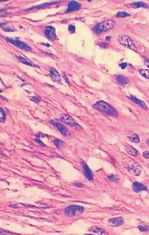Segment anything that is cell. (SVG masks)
Listing matches in <instances>:
<instances>
[{
  "label": "cell",
  "instance_id": "1",
  "mask_svg": "<svg viewBox=\"0 0 149 235\" xmlns=\"http://www.w3.org/2000/svg\"><path fill=\"white\" fill-rule=\"evenodd\" d=\"M93 107L96 110L103 113L114 117H117L118 116V112L116 109L105 101H98L93 105Z\"/></svg>",
  "mask_w": 149,
  "mask_h": 235
},
{
  "label": "cell",
  "instance_id": "2",
  "mask_svg": "<svg viewBox=\"0 0 149 235\" xmlns=\"http://www.w3.org/2000/svg\"><path fill=\"white\" fill-rule=\"evenodd\" d=\"M118 41L120 44L133 51H137L138 50L136 43L127 35L123 34L119 35L118 38Z\"/></svg>",
  "mask_w": 149,
  "mask_h": 235
},
{
  "label": "cell",
  "instance_id": "3",
  "mask_svg": "<svg viewBox=\"0 0 149 235\" xmlns=\"http://www.w3.org/2000/svg\"><path fill=\"white\" fill-rule=\"evenodd\" d=\"M114 26V22L111 20L105 21L97 24L94 28V31L96 34H101L111 29Z\"/></svg>",
  "mask_w": 149,
  "mask_h": 235
},
{
  "label": "cell",
  "instance_id": "4",
  "mask_svg": "<svg viewBox=\"0 0 149 235\" xmlns=\"http://www.w3.org/2000/svg\"><path fill=\"white\" fill-rule=\"evenodd\" d=\"M84 210V208L83 207L77 205H71L65 208L64 212L65 215L69 217H74L82 214Z\"/></svg>",
  "mask_w": 149,
  "mask_h": 235
},
{
  "label": "cell",
  "instance_id": "5",
  "mask_svg": "<svg viewBox=\"0 0 149 235\" xmlns=\"http://www.w3.org/2000/svg\"><path fill=\"white\" fill-rule=\"evenodd\" d=\"M60 120L64 123L69 125L72 128L78 129L81 128V126H80L77 123H76L71 116L66 113L61 115V116H60Z\"/></svg>",
  "mask_w": 149,
  "mask_h": 235
},
{
  "label": "cell",
  "instance_id": "6",
  "mask_svg": "<svg viewBox=\"0 0 149 235\" xmlns=\"http://www.w3.org/2000/svg\"><path fill=\"white\" fill-rule=\"evenodd\" d=\"M6 40L9 43H11V44H12L13 45L17 46V48H18L22 50H23L27 51H30L32 50V48L29 46H28L25 43L23 42L22 41H20L18 40L13 39H11V38H7Z\"/></svg>",
  "mask_w": 149,
  "mask_h": 235
},
{
  "label": "cell",
  "instance_id": "7",
  "mask_svg": "<svg viewBox=\"0 0 149 235\" xmlns=\"http://www.w3.org/2000/svg\"><path fill=\"white\" fill-rule=\"evenodd\" d=\"M45 34L46 37L51 40H55L57 39V35L55 29L52 26H48L45 30Z\"/></svg>",
  "mask_w": 149,
  "mask_h": 235
},
{
  "label": "cell",
  "instance_id": "8",
  "mask_svg": "<svg viewBox=\"0 0 149 235\" xmlns=\"http://www.w3.org/2000/svg\"><path fill=\"white\" fill-rule=\"evenodd\" d=\"M50 122L51 123H52L53 125H54L57 128V129H58V130L59 131V132L64 136H67L70 135V132L68 131V130L66 128H65L62 124L57 122H54L53 121H51Z\"/></svg>",
  "mask_w": 149,
  "mask_h": 235
},
{
  "label": "cell",
  "instance_id": "9",
  "mask_svg": "<svg viewBox=\"0 0 149 235\" xmlns=\"http://www.w3.org/2000/svg\"><path fill=\"white\" fill-rule=\"evenodd\" d=\"M81 7V4L78 2L72 1L69 3L68 8L66 11V13H69L72 11L79 10Z\"/></svg>",
  "mask_w": 149,
  "mask_h": 235
},
{
  "label": "cell",
  "instance_id": "10",
  "mask_svg": "<svg viewBox=\"0 0 149 235\" xmlns=\"http://www.w3.org/2000/svg\"><path fill=\"white\" fill-rule=\"evenodd\" d=\"M49 74L51 76V78H52V80L55 82H57V83H59L61 81V77L58 73V72L57 71V70L54 68H51L49 70Z\"/></svg>",
  "mask_w": 149,
  "mask_h": 235
},
{
  "label": "cell",
  "instance_id": "11",
  "mask_svg": "<svg viewBox=\"0 0 149 235\" xmlns=\"http://www.w3.org/2000/svg\"><path fill=\"white\" fill-rule=\"evenodd\" d=\"M141 168L138 163H135L132 165L128 168V171L135 175H139L141 173Z\"/></svg>",
  "mask_w": 149,
  "mask_h": 235
},
{
  "label": "cell",
  "instance_id": "12",
  "mask_svg": "<svg viewBox=\"0 0 149 235\" xmlns=\"http://www.w3.org/2000/svg\"><path fill=\"white\" fill-rule=\"evenodd\" d=\"M109 222L112 225L118 227L121 225H122L124 224V220L122 217H117V218H113L109 219Z\"/></svg>",
  "mask_w": 149,
  "mask_h": 235
},
{
  "label": "cell",
  "instance_id": "13",
  "mask_svg": "<svg viewBox=\"0 0 149 235\" xmlns=\"http://www.w3.org/2000/svg\"><path fill=\"white\" fill-rule=\"evenodd\" d=\"M125 150L129 155L132 156L136 157L139 155V152L137 151V150L129 145H125Z\"/></svg>",
  "mask_w": 149,
  "mask_h": 235
},
{
  "label": "cell",
  "instance_id": "14",
  "mask_svg": "<svg viewBox=\"0 0 149 235\" xmlns=\"http://www.w3.org/2000/svg\"><path fill=\"white\" fill-rule=\"evenodd\" d=\"M133 188L135 192H139L141 191H145L147 188L144 184L138 182H135L133 184Z\"/></svg>",
  "mask_w": 149,
  "mask_h": 235
},
{
  "label": "cell",
  "instance_id": "15",
  "mask_svg": "<svg viewBox=\"0 0 149 235\" xmlns=\"http://www.w3.org/2000/svg\"><path fill=\"white\" fill-rule=\"evenodd\" d=\"M83 168L84 170V172L87 178L89 180H92L93 179V175L91 170H90L88 166L87 165V164L85 162L83 163Z\"/></svg>",
  "mask_w": 149,
  "mask_h": 235
},
{
  "label": "cell",
  "instance_id": "16",
  "mask_svg": "<svg viewBox=\"0 0 149 235\" xmlns=\"http://www.w3.org/2000/svg\"><path fill=\"white\" fill-rule=\"evenodd\" d=\"M128 138L130 141L134 143H139L140 141L139 135L134 132H129L128 134Z\"/></svg>",
  "mask_w": 149,
  "mask_h": 235
},
{
  "label": "cell",
  "instance_id": "17",
  "mask_svg": "<svg viewBox=\"0 0 149 235\" xmlns=\"http://www.w3.org/2000/svg\"><path fill=\"white\" fill-rule=\"evenodd\" d=\"M116 80L119 85L122 86L128 84L129 82L128 79L122 75H117L116 77Z\"/></svg>",
  "mask_w": 149,
  "mask_h": 235
},
{
  "label": "cell",
  "instance_id": "18",
  "mask_svg": "<svg viewBox=\"0 0 149 235\" xmlns=\"http://www.w3.org/2000/svg\"><path fill=\"white\" fill-rule=\"evenodd\" d=\"M90 232L98 234H106V231L105 229L98 227H92L89 229Z\"/></svg>",
  "mask_w": 149,
  "mask_h": 235
},
{
  "label": "cell",
  "instance_id": "19",
  "mask_svg": "<svg viewBox=\"0 0 149 235\" xmlns=\"http://www.w3.org/2000/svg\"><path fill=\"white\" fill-rule=\"evenodd\" d=\"M131 99L135 103H136L137 104H138L139 106H140L141 107H142V108L143 109H146L147 107H146V105L145 104V103L143 101H141L140 100H139V99H137L136 98V97H135L134 96H131L130 97Z\"/></svg>",
  "mask_w": 149,
  "mask_h": 235
},
{
  "label": "cell",
  "instance_id": "20",
  "mask_svg": "<svg viewBox=\"0 0 149 235\" xmlns=\"http://www.w3.org/2000/svg\"><path fill=\"white\" fill-rule=\"evenodd\" d=\"M17 58H18V60H19L21 62H22V63H23V64H25V65H28V66H30L34 67V68H36V65H35L34 64L31 63V62L28 61L26 59H25V58H24V57H22V56H19L17 57Z\"/></svg>",
  "mask_w": 149,
  "mask_h": 235
},
{
  "label": "cell",
  "instance_id": "21",
  "mask_svg": "<svg viewBox=\"0 0 149 235\" xmlns=\"http://www.w3.org/2000/svg\"><path fill=\"white\" fill-rule=\"evenodd\" d=\"M130 6L134 8H139V7H148V5L146 3L143 2H138L133 3L130 4Z\"/></svg>",
  "mask_w": 149,
  "mask_h": 235
},
{
  "label": "cell",
  "instance_id": "22",
  "mask_svg": "<svg viewBox=\"0 0 149 235\" xmlns=\"http://www.w3.org/2000/svg\"><path fill=\"white\" fill-rule=\"evenodd\" d=\"M139 72L140 74L146 79H149V70L147 69H141L139 70Z\"/></svg>",
  "mask_w": 149,
  "mask_h": 235
},
{
  "label": "cell",
  "instance_id": "23",
  "mask_svg": "<svg viewBox=\"0 0 149 235\" xmlns=\"http://www.w3.org/2000/svg\"><path fill=\"white\" fill-rule=\"evenodd\" d=\"M129 16H130V14L127 12H118L116 15V18H126V17H128Z\"/></svg>",
  "mask_w": 149,
  "mask_h": 235
},
{
  "label": "cell",
  "instance_id": "24",
  "mask_svg": "<svg viewBox=\"0 0 149 235\" xmlns=\"http://www.w3.org/2000/svg\"><path fill=\"white\" fill-rule=\"evenodd\" d=\"M54 144L57 147L60 148V147H62L63 145H64V142L63 141H62L59 139H56L55 140H54Z\"/></svg>",
  "mask_w": 149,
  "mask_h": 235
},
{
  "label": "cell",
  "instance_id": "25",
  "mask_svg": "<svg viewBox=\"0 0 149 235\" xmlns=\"http://www.w3.org/2000/svg\"><path fill=\"white\" fill-rule=\"evenodd\" d=\"M6 114L4 110L1 108V122H4L6 119Z\"/></svg>",
  "mask_w": 149,
  "mask_h": 235
},
{
  "label": "cell",
  "instance_id": "26",
  "mask_svg": "<svg viewBox=\"0 0 149 235\" xmlns=\"http://www.w3.org/2000/svg\"><path fill=\"white\" fill-rule=\"evenodd\" d=\"M138 228L141 231H147L149 229V228L147 226H146V225H141V226H139L138 227Z\"/></svg>",
  "mask_w": 149,
  "mask_h": 235
},
{
  "label": "cell",
  "instance_id": "27",
  "mask_svg": "<svg viewBox=\"0 0 149 235\" xmlns=\"http://www.w3.org/2000/svg\"><path fill=\"white\" fill-rule=\"evenodd\" d=\"M108 179L111 181H116L118 180V178H117V177H116V176L114 175L113 174L109 175L108 176Z\"/></svg>",
  "mask_w": 149,
  "mask_h": 235
},
{
  "label": "cell",
  "instance_id": "28",
  "mask_svg": "<svg viewBox=\"0 0 149 235\" xmlns=\"http://www.w3.org/2000/svg\"><path fill=\"white\" fill-rule=\"evenodd\" d=\"M31 100L34 102H36V103H38L40 101L41 99L40 98L38 97H33L31 99Z\"/></svg>",
  "mask_w": 149,
  "mask_h": 235
},
{
  "label": "cell",
  "instance_id": "29",
  "mask_svg": "<svg viewBox=\"0 0 149 235\" xmlns=\"http://www.w3.org/2000/svg\"><path fill=\"white\" fill-rule=\"evenodd\" d=\"M68 30L70 32L73 33L75 31V27L74 25H70L68 27Z\"/></svg>",
  "mask_w": 149,
  "mask_h": 235
},
{
  "label": "cell",
  "instance_id": "30",
  "mask_svg": "<svg viewBox=\"0 0 149 235\" xmlns=\"http://www.w3.org/2000/svg\"><path fill=\"white\" fill-rule=\"evenodd\" d=\"M143 157L145 159H148L149 158V152L148 151H145L142 153Z\"/></svg>",
  "mask_w": 149,
  "mask_h": 235
},
{
  "label": "cell",
  "instance_id": "31",
  "mask_svg": "<svg viewBox=\"0 0 149 235\" xmlns=\"http://www.w3.org/2000/svg\"><path fill=\"white\" fill-rule=\"evenodd\" d=\"M99 45H100V46L101 47H102V48H107L108 46V43H107L106 42H101V43H100Z\"/></svg>",
  "mask_w": 149,
  "mask_h": 235
},
{
  "label": "cell",
  "instance_id": "32",
  "mask_svg": "<svg viewBox=\"0 0 149 235\" xmlns=\"http://www.w3.org/2000/svg\"><path fill=\"white\" fill-rule=\"evenodd\" d=\"M35 141H36L37 142H38L40 145H41V146H44V144L41 141L40 139H39V138H38V136H37V137L36 138Z\"/></svg>",
  "mask_w": 149,
  "mask_h": 235
},
{
  "label": "cell",
  "instance_id": "33",
  "mask_svg": "<svg viewBox=\"0 0 149 235\" xmlns=\"http://www.w3.org/2000/svg\"><path fill=\"white\" fill-rule=\"evenodd\" d=\"M120 67L122 69H125L126 67H127V64L126 63H121V64H120Z\"/></svg>",
  "mask_w": 149,
  "mask_h": 235
},
{
  "label": "cell",
  "instance_id": "34",
  "mask_svg": "<svg viewBox=\"0 0 149 235\" xmlns=\"http://www.w3.org/2000/svg\"><path fill=\"white\" fill-rule=\"evenodd\" d=\"M63 77H64V78H65V79H66V82H67V83H68V85H70V82H69V80H68V78H67V77H66V74H64V73H63Z\"/></svg>",
  "mask_w": 149,
  "mask_h": 235
},
{
  "label": "cell",
  "instance_id": "35",
  "mask_svg": "<svg viewBox=\"0 0 149 235\" xmlns=\"http://www.w3.org/2000/svg\"><path fill=\"white\" fill-rule=\"evenodd\" d=\"M74 185L75 186H76V187H82L83 186L82 184H81V183H74Z\"/></svg>",
  "mask_w": 149,
  "mask_h": 235
},
{
  "label": "cell",
  "instance_id": "36",
  "mask_svg": "<svg viewBox=\"0 0 149 235\" xmlns=\"http://www.w3.org/2000/svg\"><path fill=\"white\" fill-rule=\"evenodd\" d=\"M106 40H107V41H109V40L111 39V37H107L106 38Z\"/></svg>",
  "mask_w": 149,
  "mask_h": 235
},
{
  "label": "cell",
  "instance_id": "37",
  "mask_svg": "<svg viewBox=\"0 0 149 235\" xmlns=\"http://www.w3.org/2000/svg\"><path fill=\"white\" fill-rule=\"evenodd\" d=\"M146 144L149 146V139L146 140Z\"/></svg>",
  "mask_w": 149,
  "mask_h": 235
}]
</instances>
